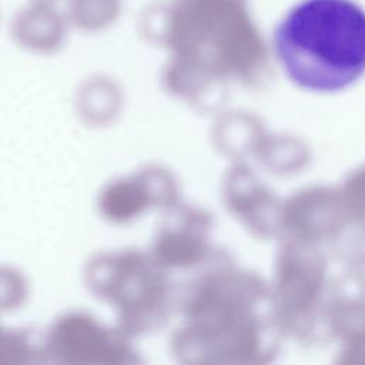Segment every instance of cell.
Segmentation results:
<instances>
[{"mask_svg": "<svg viewBox=\"0 0 365 365\" xmlns=\"http://www.w3.org/2000/svg\"><path fill=\"white\" fill-rule=\"evenodd\" d=\"M272 48L298 87L344 90L365 74V9L354 0H301L278 21Z\"/></svg>", "mask_w": 365, "mask_h": 365, "instance_id": "cell-1", "label": "cell"}, {"mask_svg": "<svg viewBox=\"0 0 365 365\" xmlns=\"http://www.w3.org/2000/svg\"><path fill=\"white\" fill-rule=\"evenodd\" d=\"M68 20L56 4L33 3L23 7L13 19V40L24 50L38 54L57 51L66 41Z\"/></svg>", "mask_w": 365, "mask_h": 365, "instance_id": "cell-2", "label": "cell"}, {"mask_svg": "<svg viewBox=\"0 0 365 365\" xmlns=\"http://www.w3.org/2000/svg\"><path fill=\"white\" fill-rule=\"evenodd\" d=\"M115 90L108 80L101 76L86 78L77 88L74 107L83 123L91 127L106 124L115 111Z\"/></svg>", "mask_w": 365, "mask_h": 365, "instance_id": "cell-3", "label": "cell"}, {"mask_svg": "<svg viewBox=\"0 0 365 365\" xmlns=\"http://www.w3.org/2000/svg\"><path fill=\"white\" fill-rule=\"evenodd\" d=\"M68 24L84 30L97 31L113 17L114 0H66Z\"/></svg>", "mask_w": 365, "mask_h": 365, "instance_id": "cell-4", "label": "cell"}, {"mask_svg": "<svg viewBox=\"0 0 365 365\" xmlns=\"http://www.w3.org/2000/svg\"><path fill=\"white\" fill-rule=\"evenodd\" d=\"M26 297L24 278L10 267H0V311L19 307Z\"/></svg>", "mask_w": 365, "mask_h": 365, "instance_id": "cell-5", "label": "cell"}, {"mask_svg": "<svg viewBox=\"0 0 365 365\" xmlns=\"http://www.w3.org/2000/svg\"><path fill=\"white\" fill-rule=\"evenodd\" d=\"M33 3H44V4H56L60 0H30Z\"/></svg>", "mask_w": 365, "mask_h": 365, "instance_id": "cell-6", "label": "cell"}]
</instances>
